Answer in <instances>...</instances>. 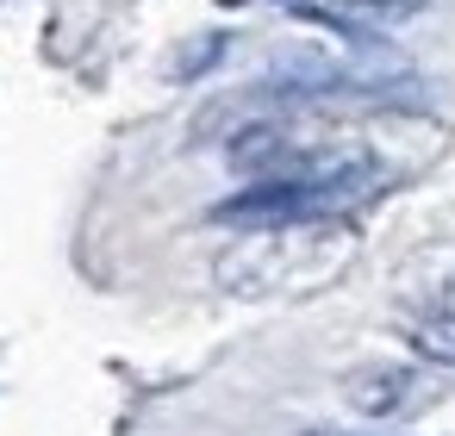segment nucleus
<instances>
[{"label": "nucleus", "instance_id": "nucleus-7", "mask_svg": "<svg viewBox=\"0 0 455 436\" xmlns=\"http://www.w3.org/2000/svg\"><path fill=\"white\" fill-rule=\"evenodd\" d=\"M337 7L368 13V20H405V13H418V7H424V0H337Z\"/></svg>", "mask_w": 455, "mask_h": 436}, {"label": "nucleus", "instance_id": "nucleus-3", "mask_svg": "<svg viewBox=\"0 0 455 436\" xmlns=\"http://www.w3.org/2000/svg\"><path fill=\"white\" fill-rule=\"evenodd\" d=\"M343 399L362 417H393L405 399H418V374L411 368H355V374H343Z\"/></svg>", "mask_w": 455, "mask_h": 436}, {"label": "nucleus", "instance_id": "nucleus-5", "mask_svg": "<svg viewBox=\"0 0 455 436\" xmlns=\"http://www.w3.org/2000/svg\"><path fill=\"white\" fill-rule=\"evenodd\" d=\"M411 349L436 368H455V312H430L424 324H411Z\"/></svg>", "mask_w": 455, "mask_h": 436}, {"label": "nucleus", "instance_id": "nucleus-1", "mask_svg": "<svg viewBox=\"0 0 455 436\" xmlns=\"http://www.w3.org/2000/svg\"><path fill=\"white\" fill-rule=\"evenodd\" d=\"M387 187V169L374 156H299L293 175L262 181L225 206H212V225L231 231H275V225H318V218H343L362 200H374Z\"/></svg>", "mask_w": 455, "mask_h": 436}, {"label": "nucleus", "instance_id": "nucleus-2", "mask_svg": "<svg viewBox=\"0 0 455 436\" xmlns=\"http://www.w3.org/2000/svg\"><path fill=\"white\" fill-rule=\"evenodd\" d=\"M355 250V231L337 225V218H318V225H275V231H256L250 243L225 250L219 256V287L237 293V299H281V293H312L324 281L343 274Z\"/></svg>", "mask_w": 455, "mask_h": 436}, {"label": "nucleus", "instance_id": "nucleus-4", "mask_svg": "<svg viewBox=\"0 0 455 436\" xmlns=\"http://www.w3.org/2000/svg\"><path fill=\"white\" fill-rule=\"evenodd\" d=\"M405 287H411V299H418L424 312H455V250L418 256L411 274H405Z\"/></svg>", "mask_w": 455, "mask_h": 436}, {"label": "nucleus", "instance_id": "nucleus-6", "mask_svg": "<svg viewBox=\"0 0 455 436\" xmlns=\"http://www.w3.org/2000/svg\"><path fill=\"white\" fill-rule=\"evenodd\" d=\"M212 57H225V38H219V32H212V38H194L188 51H175V57H169V75H175V82H188V75H200Z\"/></svg>", "mask_w": 455, "mask_h": 436}, {"label": "nucleus", "instance_id": "nucleus-8", "mask_svg": "<svg viewBox=\"0 0 455 436\" xmlns=\"http://www.w3.org/2000/svg\"><path fill=\"white\" fill-rule=\"evenodd\" d=\"M219 7H243V0H219ZM281 7H293L299 20H312V26H337V32H349L355 44H362V32L355 26H343V20H331V13H318V7H306V0H281Z\"/></svg>", "mask_w": 455, "mask_h": 436}]
</instances>
